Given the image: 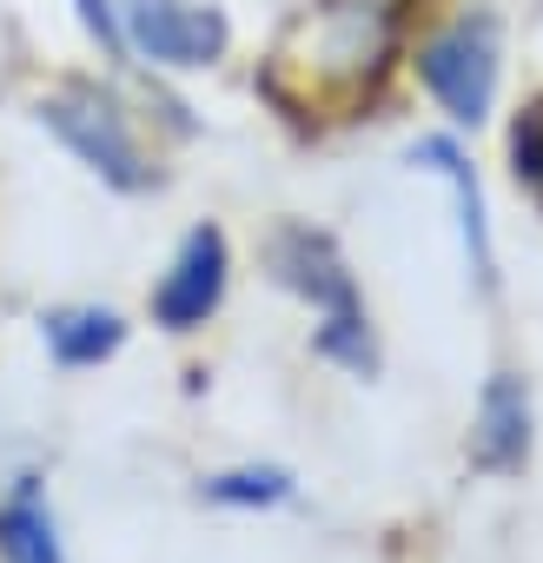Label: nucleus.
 <instances>
[{"label": "nucleus", "mask_w": 543, "mask_h": 563, "mask_svg": "<svg viewBox=\"0 0 543 563\" xmlns=\"http://www.w3.org/2000/svg\"><path fill=\"white\" fill-rule=\"evenodd\" d=\"M272 272L279 286L299 292L312 312H319V352L358 378L378 372V345H372V319H365V299H358V278L352 265L339 258V245L312 225H286L272 239Z\"/></svg>", "instance_id": "f03ea898"}, {"label": "nucleus", "mask_w": 543, "mask_h": 563, "mask_svg": "<svg viewBox=\"0 0 543 563\" xmlns=\"http://www.w3.org/2000/svg\"><path fill=\"white\" fill-rule=\"evenodd\" d=\"M0 556L8 563H67V543H60V523L47 510L41 477H21L0 497Z\"/></svg>", "instance_id": "9d476101"}, {"label": "nucleus", "mask_w": 543, "mask_h": 563, "mask_svg": "<svg viewBox=\"0 0 543 563\" xmlns=\"http://www.w3.org/2000/svg\"><path fill=\"white\" fill-rule=\"evenodd\" d=\"M411 159H424L437 179H451V192H457V225H464V252H470V272H477V286L490 292V286H497V252H490V219H484V192H477V173H470L464 146H457V140H418V146H411Z\"/></svg>", "instance_id": "6e6552de"}, {"label": "nucleus", "mask_w": 543, "mask_h": 563, "mask_svg": "<svg viewBox=\"0 0 543 563\" xmlns=\"http://www.w3.org/2000/svg\"><path fill=\"white\" fill-rule=\"evenodd\" d=\"M41 126H47L100 186H113V192H146V186H153L146 153H140L126 113H120L107 93H93V87H60V93L41 100Z\"/></svg>", "instance_id": "7ed1b4c3"}, {"label": "nucleus", "mask_w": 543, "mask_h": 563, "mask_svg": "<svg viewBox=\"0 0 543 563\" xmlns=\"http://www.w3.org/2000/svg\"><path fill=\"white\" fill-rule=\"evenodd\" d=\"M199 490H206V504H225V510H272V504L292 497V471H279V464H239V471L206 477Z\"/></svg>", "instance_id": "9b49d317"}, {"label": "nucleus", "mask_w": 543, "mask_h": 563, "mask_svg": "<svg viewBox=\"0 0 543 563\" xmlns=\"http://www.w3.org/2000/svg\"><path fill=\"white\" fill-rule=\"evenodd\" d=\"M74 8H80V27L100 41V54L107 60H126V21H120L113 0H74Z\"/></svg>", "instance_id": "ddd939ff"}, {"label": "nucleus", "mask_w": 543, "mask_h": 563, "mask_svg": "<svg viewBox=\"0 0 543 563\" xmlns=\"http://www.w3.org/2000/svg\"><path fill=\"white\" fill-rule=\"evenodd\" d=\"M470 464L490 477H517L530 464V385L517 372H490L470 418Z\"/></svg>", "instance_id": "0eeeda50"}, {"label": "nucleus", "mask_w": 543, "mask_h": 563, "mask_svg": "<svg viewBox=\"0 0 543 563\" xmlns=\"http://www.w3.org/2000/svg\"><path fill=\"white\" fill-rule=\"evenodd\" d=\"M225 278H232V245L219 225H192L159 278V292H153V325L166 332H199L219 299H225Z\"/></svg>", "instance_id": "423d86ee"}, {"label": "nucleus", "mask_w": 543, "mask_h": 563, "mask_svg": "<svg viewBox=\"0 0 543 563\" xmlns=\"http://www.w3.org/2000/svg\"><path fill=\"white\" fill-rule=\"evenodd\" d=\"M126 21V54L166 67V74H192V67H212L232 41L225 14L219 8H199V0H126L120 8Z\"/></svg>", "instance_id": "39448f33"}, {"label": "nucleus", "mask_w": 543, "mask_h": 563, "mask_svg": "<svg viewBox=\"0 0 543 563\" xmlns=\"http://www.w3.org/2000/svg\"><path fill=\"white\" fill-rule=\"evenodd\" d=\"M510 159H517V179L543 199V107H530L510 133Z\"/></svg>", "instance_id": "f8f14e48"}, {"label": "nucleus", "mask_w": 543, "mask_h": 563, "mask_svg": "<svg viewBox=\"0 0 543 563\" xmlns=\"http://www.w3.org/2000/svg\"><path fill=\"white\" fill-rule=\"evenodd\" d=\"M405 27H411V0H312L286 21L258 87L292 113L306 107L352 113L398 67Z\"/></svg>", "instance_id": "f257e3e1"}, {"label": "nucleus", "mask_w": 543, "mask_h": 563, "mask_svg": "<svg viewBox=\"0 0 543 563\" xmlns=\"http://www.w3.org/2000/svg\"><path fill=\"white\" fill-rule=\"evenodd\" d=\"M497 60H503L497 21H490V14H457L444 34L424 41L418 80H424V93L444 107L451 126H477V120L490 113V100H497Z\"/></svg>", "instance_id": "20e7f679"}, {"label": "nucleus", "mask_w": 543, "mask_h": 563, "mask_svg": "<svg viewBox=\"0 0 543 563\" xmlns=\"http://www.w3.org/2000/svg\"><path fill=\"white\" fill-rule=\"evenodd\" d=\"M41 345L60 372H87V365H107L126 345V319L107 312V306H60V312L41 319Z\"/></svg>", "instance_id": "1a4fd4ad"}]
</instances>
